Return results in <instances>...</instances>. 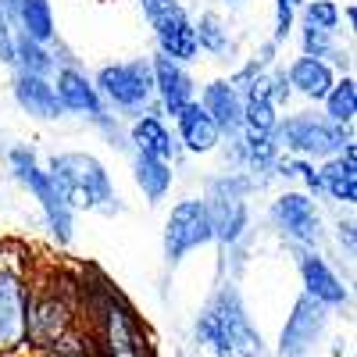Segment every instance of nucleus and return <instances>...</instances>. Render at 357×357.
<instances>
[{
    "label": "nucleus",
    "instance_id": "f257e3e1",
    "mask_svg": "<svg viewBox=\"0 0 357 357\" xmlns=\"http://www.w3.org/2000/svg\"><path fill=\"white\" fill-rule=\"evenodd\" d=\"M197 340L215 357H261V333L250 325L232 286L218 289L197 318Z\"/></svg>",
    "mask_w": 357,
    "mask_h": 357
},
{
    "label": "nucleus",
    "instance_id": "f03ea898",
    "mask_svg": "<svg viewBox=\"0 0 357 357\" xmlns=\"http://www.w3.org/2000/svg\"><path fill=\"white\" fill-rule=\"evenodd\" d=\"M79 314L75 304V293L65 279H54L43 282L40 289L29 286V321H25V347H36V350H54L68 343L72 333V321Z\"/></svg>",
    "mask_w": 357,
    "mask_h": 357
},
{
    "label": "nucleus",
    "instance_id": "7ed1b4c3",
    "mask_svg": "<svg viewBox=\"0 0 357 357\" xmlns=\"http://www.w3.org/2000/svg\"><path fill=\"white\" fill-rule=\"evenodd\" d=\"M50 183L72 207H86V211H111L114 207V186L104 165L89 154H57L50 161Z\"/></svg>",
    "mask_w": 357,
    "mask_h": 357
},
{
    "label": "nucleus",
    "instance_id": "20e7f679",
    "mask_svg": "<svg viewBox=\"0 0 357 357\" xmlns=\"http://www.w3.org/2000/svg\"><path fill=\"white\" fill-rule=\"evenodd\" d=\"M93 314L100 325V354L104 357H151L146 336L139 333V321L122 304V296L104 293L100 304L93 307Z\"/></svg>",
    "mask_w": 357,
    "mask_h": 357
},
{
    "label": "nucleus",
    "instance_id": "39448f33",
    "mask_svg": "<svg viewBox=\"0 0 357 357\" xmlns=\"http://www.w3.org/2000/svg\"><path fill=\"white\" fill-rule=\"evenodd\" d=\"M272 139H275V146H286V151L304 154V158H336L350 143L343 126L318 122V118H311V114L289 118L286 126H275Z\"/></svg>",
    "mask_w": 357,
    "mask_h": 357
},
{
    "label": "nucleus",
    "instance_id": "423d86ee",
    "mask_svg": "<svg viewBox=\"0 0 357 357\" xmlns=\"http://www.w3.org/2000/svg\"><path fill=\"white\" fill-rule=\"evenodd\" d=\"M11 168L15 175L22 178V183L36 193L40 207H43V215H47V225L50 232L57 236V243H68L72 240V207L65 204V197L57 193V186L50 183V175L36 168V158L29 154V151H11Z\"/></svg>",
    "mask_w": 357,
    "mask_h": 357
},
{
    "label": "nucleus",
    "instance_id": "0eeeda50",
    "mask_svg": "<svg viewBox=\"0 0 357 357\" xmlns=\"http://www.w3.org/2000/svg\"><path fill=\"white\" fill-rule=\"evenodd\" d=\"M215 240L211 218H207V204L204 200H183L172 207L168 225H165V257L168 261H183L190 250L204 247Z\"/></svg>",
    "mask_w": 357,
    "mask_h": 357
},
{
    "label": "nucleus",
    "instance_id": "6e6552de",
    "mask_svg": "<svg viewBox=\"0 0 357 357\" xmlns=\"http://www.w3.org/2000/svg\"><path fill=\"white\" fill-rule=\"evenodd\" d=\"M29 321V286L18 272L0 268V357H15L25 350Z\"/></svg>",
    "mask_w": 357,
    "mask_h": 357
},
{
    "label": "nucleus",
    "instance_id": "1a4fd4ad",
    "mask_svg": "<svg viewBox=\"0 0 357 357\" xmlns=\"http://www.w3.org/2000/svg\"><path fill=\"white\" fill-rule=\"evenodd\" d=\"M97 89L118 107H146V100L154 97V75L146 61H129V65H107L97 75Z\"/></svg>",
    "mask_w": 357,
    "mask_h": 357
},
{
    "label": "nucleus",
    "instance_id": "9d476101",
    "mask_svg": "<svg viewBox=\"0 0 357 357\" xmlns=\"http://www.w3.org/2000/svg\"><path fill=\"white\" fill-rule=\"evenodd\" d=\"M243 178H222L211 186V204H207V218H211L215 240L236 243L247 229V204H243Z\"/></svg>",
    "mask_w": 357,
    "mask_h": 357
},
{
    "label": "nucleus",
    "instance_id": "9b49d317",
    "mask_svg": "<svg viewBox=\"0 0 357 357\" xmlns=\"http://www.w3.org/2000/svg\"><path fill=\"white\" fill-rule=\"evenodd\" d=\"M325 325H329V307L311 301L304 293L301 301L293 304V314L286 321V329L279 336V357H304L325 333Z\"/></svg>",
    "mask_w": 357,
    "mask_h": 357
},
{
    "label": "nucleus",
    "instance_id": "f8f14e48",
    "mask_svg": "<svg viewBox=\"0 0 357 357\" xmlns=\"http://www.w3.org/2000/svg\"><path fill=\"white\" fill-rule=\"evenodd\" d=\"M272 218L275 225L296 243H318L321 240V218L314 211V204L304 193H286L275 200L272 207Z\"/></svg>",
    "mask_w": 357,
    "mask_h": 357
},
{
    "label": "nucleus",
    "instance_id": "ddd939ff",
    "mask_svg": "<svg viewBox=\"0 0 357 357\" xmlns=\"http://www.w3.org/2000/svg\"><path fill=\"white\" fill-rule=\"evenodd\" d=\"M154 25L158 33V43H161V54L172 57V61H190V57H197V33H193V22L186 18L183 8H172L168 15H161Z\"/></svg>",
    "mask_w": 357,
    "mask_h": 357
},
{
    "label": "nucleus",
    "instance_id": "4468645a",
    "mask_svg": "<svg viewBox=\"0 0 357 357\" xmlns=\"http://www.w3.org/2000/svg\"><path fill=\"white\" fill-rule=\"evenodd\" d=\"M151 75H154V89H158V97H161L168 114H178L193 100V79L186 75V68L178 61H172V57L161 54L151 68Z\"/></svg>",
    "mask_w": 357,
    "mask_h": 357
},
{
    "label": "nucleus",
    "instance_id": "2eb2a0df",
    "mask_svg": "<svg viewBox=\"0 0 357 357\" xmlns=\"http://www.w3.org/2000/svg\"><path fill=\"white\" fill-rule=\"evenodd\" d=\"M54 93H57V100H61L65 111H79V114H86V118H97V122L104 118L97 86L89 82L82 72H75V68H61V72H57Z\"/></svg>",
    "mask_w": 357,
    "mask_h": 357
},
{
    "label": "nucleus",
    "instance_id": "dca6fc26",
    "mask_svg": "<svg viewBox=\"0 0 357 357\" xmlns=\"http://www.w3.org/2000/svg\"><path fill=\"white\" fill-rule=\"evenodd\" d=\"M15 100L22 104V111H29L33 118H43V122L61 118V111H65L57 93H54V86L43 75H29V72L15 75Z\"/></svg>",
    "mask_w": 357,
    "mask_h": 357
},
{
    "label": "nucleus",
    "instance_id": "f3484780",
    "mask_svg": "<svg viewBox=\"0 0 357 357\" xmlns=\"http://www.w3.org/2000/svg\"><path fill=\"white\" fill-rule=\"evenodd\" d=\"M318 178H321V190L329 193L333 200L354 204L357 200V146L347 143L343 158H329L325 168L318 172Z\"/></svg>",
    "mask_w": 357,
    "mask_h": 357
},
{
    "label": "nucleus",
    "instance_id": "a211bd4d",
    "mask_svg": "<svg viewBox=\"0 0 357 357\" xmlns=\"http://www.w3.org/2000/svg\"><path fill=\"white\" fill-rule=\"evenodd\" d=\"M301 272H304V286H307L311 301H318L325 307H343L347 304V286L336 279V272L318 254H307L301 261Z\"/></svg>",
    "mask_w": 357,
    "mask_h": 357
},
{
    "label": "nucleus",
    "instance_id": "6ab92c4d",
    "mask_svg": "<svg viewBox=\"0 0 357 357\" xmlns=\"http://www.w3.org/2000/svg\"><path fill=\"white\" fill-rule=\"evenodd\" d=\"M175 118H178V136H183L186 151H193V154H207V151H215V146H218L222 129L215 126V118L207 114L197 100H190Z\"/></svg>",
    "mask_w": 357,
    "mask_h": 357
},
{
    "label": "nucleus",
    "instance_id": "aec40b11",
    "mask_svg": "<svg viewBox=\"0 0 357 357\" xmlns=\"http://www.w3.org/2000/svg\"><path fill=\"white\" fill-rule=\"evenodd\" d=\"M200 107L215 118L218 129H225V132H240L243 129V100H240V93H236L232 82H211L204 89V104Z\"/></svg>",
    "mask_w": 357,
    "mask_h": 357
},
{
    "label": "nucleus",
    "instance_id": "412c9836",
    "mask_svg": "<svg viewBox=\"0 0 357 357\" xmlns=\"http://www.w3.org/2000/svg\"><path fill=\"white\" fill-rule=\"evenodd\" d=\"M289 86L296 89V93H304L307 100H325V93L333 89V68L321 61V57H301V61H293V68H289Z\"/></svg>",
    "mask_w": 357,
    "mask_h": 357
},
{
    "label": "nucleus",
    "instance_id": "4be33fe9",
    "mask_svg": "<svg viewBox=\"0 0 357 357\" xmlns=\"http://www.w3.org/2000/svg\"><path fill=\"white\" fill-rule=\"evenodd\" d=\"M132 143H136V151L146 154V158H158V161H172L175 158L172 132L165 129V122L158 114H143L139 122L132 126Z\"/></svg>",
    "mask_w": 357,
    "mask_h": 357
},
{
    "label": "nucleus",
    "instance_id": "5701e85b",
    "mask_svg": "<svg viewBox=\"0 0 357 357\" xmlns=\"http://www.w3.org/2000/svg\"><path fill=\"white\" fill-rule=\"evenodd\" d=\"M18 22H22V36H29L33 43H47L54 36L50 0H22L18 4Z\"/></svg>",
    "mask_w": 357,
    "mask_h": 357
},
{
    "label": "nucleus",
    "instance_id": "b1692460",
    "mask_svg": "<svg viewBox=\"0 0 357 357\" xmlns=\"http://www.w3.org/2000/svg\"><path fill=\"white\" fill-rule=\"evenodd\" d=\"M136 183H139V190L146 193V200H151V204L165 200V193H168V186H172V168H168V161H158V158L139 154V158H136Z\"/></svg>",
    "mask_w": 357,
    "mask_h": 357
},
{
    "label": "nucleus",
    "instance_id": "393cba45",
    "mask_svg": "<svg viewBox=\"0 0 357 357\" xmlns=\"http://www.w3.org/2000/svg\"><path fill=\"white\" fill-rule=\"evenodd\" d=\"M325 111H329L333 126H350L357 114V82L354 79L333 82V89L325 93Z\"/></svg>",
    "mask_w": 357,
    "mask_h": 357
},
{
    "label": "nucleus",
    "instance_id": "a878e982",
    "mask_svg": "<svg viewBox=\"0 0 357 357\" xmlns=\"http://www.w3.org/2000/svg\"><path fill=\"white\" fill-rule=\"evenodd\" d=\"M15 61L22 65V72H29V75H43V79H47V72L54 68L50 54H47L40 43H33L29 36H18V40H15Z\"/></svg>",
    "mask_w": 357,
    "mask_h": 357
},
{
    "label": "nucleus",
    "instance_id": "bb28decb",
    "mask_svg": "<svg viewBox=\"0 0 357 357\" xmlns=\"http://www.w3.org/2000/svg\"><path fill=\"white\" fill-rule=\"evenodd\" d=\"M193 33H197V47H204V50H211V54H225L229 50V33H225V25H222L218 15H204L193 25Z\"/></svg>",
    "mask_w": 357,
    "mask_h": 357
},
{
    "label": "nucleus",
    "instance_id": "cd10ccee",
    "mask_svg": "<svg viewBox=\"0 0 357 357\" xmlns=\"http://www.w3.org/2000/svg\"><path fill=\"white\" fill-rule=\"evenodd\" d=\"M307 25L333 33V29L340 25V8L333 4V0H314V4H307Z\"/></svg>",
    "mask_w": 357,
    "mask_h": 357
},
{
    "label": "nucleus",
    "instance_id": "c85d7f7f",
    "mask_svg": "<svg viewBox=\"0 0 357 357\" xmlns=\"http://www.w3.org/2000/svg\"><path fill=\"white\" fill-rule=\"evenodd\" d=\"M304 54H307V57H329V54H333V33L307 25V29H304Z\"/></svg>",
    "mask_w": 357,
    "mask_h": 357
},
{
    "label": "nucleus",
    "instance_id": "c756f323",
    "mask_svg": "<svg viewBox=\"0 0 357 357\" xmlns=\"http://www.w3.org/2000/svg\"><path fill=\"white\" fill-rule=\"evenodd\" d=\"M289 29H293V4L279 0V8H275V43H282L289 36Z\"/></svg>",
    "mask_w": 357,
    "mask_h": 357
},
{
    "label": "nucleus",
    "instance_id": "7c9ffc66",
    "mask_svg": "<svg viewBox=\"0 0 357 357\" xmlns=\"http://www.w3.org/2000/svg\"><path fill=\"white\" fill-rule=\"evenodd\" d=\"M143 4V15L151 18V22H158L161 15H168L172 8H178V0H139Z\"/></svg>",
    "mask_w": 357,
    "mask_h": 357
},
{
    "label": "nucleus",
    "instance_id": "2f4dec72",
    "mask_svg": "<svg viewBox=\"0 0 357 357\" xmlns=\"http://www.w3.org/2000/svg\"><path fill=\"white\" fill-rule=\"evenodd\" d=\"M47 357H93L86 347H79V343H61V347H54V350H47Z\"/></svg>",
    "mask_w": 357,
    "mask_h": 357
},
{
    "label": "nucleus",
    "instance_id": "473e14b6",
    "mask_svg": "<svg viewBox=\"0 0 357 357\" xmlns=\"http://www.w3.org/2000/svg\"><path fill=\"white\" fill-rule=\"evenodd\" d=\"M340 240H347V250H354V222L340 225Z\"/></svg>",
    "mask_w": 357,
    "mask_h": 357
},
{
    "label": "nucleus",
    "instance_id": "72a5a7b5",
    "mask_svg": "<svg viewBox=\"0 0 357 357\" xmlns=\"http://www.w3.org/2000/svg\"><path fill=\"white\" fill-rule=\"evenodd\" d=\"M286 4H293V8H301V4H304V0H286Z\"/></svg>",
    "mask_w": 357,
    "mask_h": 357
},
{
    "label": "nucleus",
    "instance_id": "f704fd0d",
    "mask_svg": "<svg viewBox=\"0 0 357 357\" xmlns=\"http://www.w3.org/2000/svg\"><path fill=\"white\" fill-rule=\"evenodd\" d=\"M232 4H240V0H232Z\"/></svg>",
    "mask_w": 357,
    "mask_h": 357
}]
</instances>
